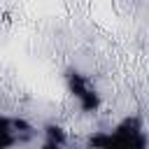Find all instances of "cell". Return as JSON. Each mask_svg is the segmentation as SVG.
<instances>
[{
	"label": "cell",
	"mask_w": 149,
	"mask_h": 149,
	"mask_svg": "<svg viewBox=\"0 0 149 149\" xmlns=\"http://www.w3.org/2000/svg\"><path fill=\"white\" fill-rule=\"evenodd\" d=\"M23 137H28V126L16 119H0V149H9L14 144H21Z\"/></svg>",
	"instance_id": "7a4b0ae2"
},
{
	"label": "cell",
	"mask_w": 149,
	"mask_h": 149,
	"mask_svg": "<svg viewBox=\"0 0 149 149\" xmlns=\"http://www.w3.org/2000/svg\"><path fill=\"white\" fill-rule=\"evenodd\" d=\"M91 147H98V149H144L147 140H144V130H142L140 121L130 119V121L121 123L114 133L93 137Z\"/></svg>",
	"instance_id": "6da1fadb"
}]
</instances>
